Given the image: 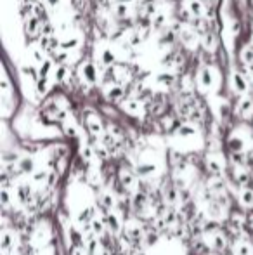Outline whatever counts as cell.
Here are the masks:
<instances>
[{
	"mask_svg": "<svg viewBox=\"0 0 253 255\" xmlns=\"http://www.w3.org/2000/svg\"><path fill=\"white\" fill-rule=\"evenodd\" d=\"M123 235L130 239L134 245H143L144 238H146V227L141 220L137 219H128L125 220V226H123Z\"/></svg>",
	"mask_w": 253,
	"mask_h": 255,
	"instance_id": "6da1fadb",
	"label": "cell"
},
{
	"mask_svg": "<svg viewBox=\"0 0 253 255\" xmlns=\"http://www.w3.org/2000/svg\"><path fill=\"white\" fill-rule=\"evenodd\" d=\"M103 219H104V224H106L108 233H109V235L120 236L123 233V226H125V222H123V219H122V216L118 214V210L104 212Z\"/></svg>",
	"mask_w": 253,
	"mask_h": 255,
	"instance_id": "7a4b0ae2",
	"label": "cell"
},
{
	"mask_svg": "<svg viewBox=\"0 0 253 255\" xmlns=\"http://www.w3.org/2000/svg\"><path fill=\"white\" fill-rule=\"evenodd\" d=\"M116 179H118V182L122 184L130 195H134V193L137 191V187H139L137 186V176H135V172L130 170L128 167L120 168L118 174H116Z\"/></svg>",
	"mask_w": 253,
	"mask_h": 255,
	"instance_id": "3957f363",
	"label": "cell"
},
{
	"mask_svg": "<svg viewBox=\"0 0 253 255\" xmlns=\"http://www.w3.org/2000/svg\"><path fill=\"white\" fill-rule=\"evenodd\" d=\"M18 247V235L9 227L2 229V236H0V250L2 255H14V250Z\"/></svg>",
	"mask_w": 253,
	"mask_h": 255,
	"instance_id": "277c9868",
	"label": "cell"
},
{
	"mask_svg": "<svg viewBox=\"0 0 253 255\" xmlns=\"http://www.w3.org/2000/svg\"><path fill=\"white\" fill-rule=\"evenodd\" d=\"M99 208H103L104 212L118 210V196L113 193L111 187L99 191Z\"/></svg>",
	"mask_w": 253,
	"mask_h": 255,
	"instance_id": "5b68a950",
	"label": "cell"
},
{
	"mask_svg": "<svg viewBox=\"0 0 253 255\" xmlns=\"http://www.w3.org/2000/svg\"><path fill=\"white\" fill-rule=\"evenodd\" d=\"M134 172L135 176L141 177V179H151L160 172V167L154 162H141V164L135 165Z\"/></svg>",
	"mask_w": 253,
	"mask_h": 255,
	"instance_id": "8992f818",
	"label": "cell"
},
{
	"mask_svg": "<svg viewBox=\"0 0 253 255\" xmlns=\"http://www.w3.org/2000/svg\"><path fill=\"white\" fill-rule=\"evenodd\" d=\"M206 170L212 174V176H222V172L226 170V165H224V158H220V155H206L205 158Z\"/></svg>",
	"mask_w": 253,
	"mask_h": 255,
	"instance_id": "52a82bcc",
	"label": "cell"
},
{
	"mask_svg": "<svg viewBox=\"0 0 253 255\" xmlns=\"http://www.w3.org/2000/svg\"><path fill=\"white\" fill-rule=\"evenodd\" d=\"M233 255H253V243L246 238H236L231 245Z\"/></svg>",
	"mask_w": 253,
	"mask_h": 255,
	"instance_id": "ba28073f",
	"label": "cell"
},
{
	"mask_svg": "<svg viewBox=\"0 0 253 255\" xmlns=\"http://www.w3.org/2000/svg\"><path fill=\"white\" fill-rule=\"evenodd\" d=\"M87 128L92 134V137H95V139H103V136L106 134L103 122H101V118L97 115H87Z\"/></svg>",
	"mask_w": 253,
	"mask_h": 255,
	"instance_id": "9c48e42d",
	"label": "cell"
},
{
	"mask_svg": "<svg viewBox=\"0 0 253 255\" xmlns=\"http://www.w3.org/2000/svg\"><path fill=\"white\" fill-rule=\"evenodd\" d=\"M227 146H229L233 155H239L246 149V139L243 136H239L237 132H234L233 136L227 139Z\"/></svg>",
	"mask_w": 253,
	"mask_h": 255,
	"instance_id": "30bf717a",
	"label": "cell"
},
{
	"mask_svg": "<svg viewBox=\"0 0 253 255\" xmlns=\"http://www.w3.org/2000/svg\"><path fill=\"white\" fill-rule=\"evenodd\" d=\"M18 168H19V174L32 176L33 172L36 170V160L33 158L32 155H23V158H21L19 164H18Z\"/></svg>",
	"mask_w": 253,
	"mask_h": 255,
	"instance_id": "8fae6325",
	"label": "cell"
},
{
	"mask_svg": "<svg viewBox=\"0 0 253 255\" xmlns=\"http://www.w3.org/2000/svg\"><path fill=\"white\" fill-rule=\"evenodd\" d=\"M199 85H201V89H205V91H210V89H214L215 85V72L212 68H203L201 72H199Z\"/></svg>",
	"mask_w": 253,
	"mask_h": 255,
	"instance_id": "7c38bea8",
	"label": "cell"
},
{
	"mask_svg": "<svg viewBox=\"0 0 253 255\" xmlns=\"http://www.w3.org/2000/svg\"><path fill=\"white\" fill-rule=\"evenodd\" d=\"M122 108L123 111L132 116H141L144 113V106L139 99H126L125 103L122 104Z\"/></svg>",
	"mask_w": 253,
	"mask_h": 255,
	"instance_id": "4fadbf2b",
	"label": "cell"
},
{
	"mask_svg": "<svg viewBox=\"0 0 253 255\" xmlns=\"http://www.w3.org/2000/svg\"><path fill=\"white\" fill-rule=\"evenodd\" d=\"M237 115L241 116V118H250L253 115V99L248 96H245L239 104H237Z\"/></svg>",
	"mask_w": 253,
	"mask_h": 255,
	"instance_id": "5bb4252c",
	"label": "cell"
},
{
	"mask_svg": "<svg viewBox=\"0 0 253 255\" xmlns=\"http://www.w3.org/2000/svg\"><path fill=\"white\" fill-rule=\"evenodd\" d=\"M47 179H49V170L47 168H36L33 172L32 176H30V181H32L33 186H47Z\"/></svg>",
	"mask_w": 253,
	"mask_h": 255,
	"instance_id": "9a60e30c",
	"label": "cell"
},
{
	"mask_svg": "<svg viewBox=\"0 0 253 255\" xmlns=\"http://www.w3.org/2000/svg\"><path fill=\"white\" fill-rule=\"evenodd\" d=\"M231 84H233V89L236 94H246L248 92V82L245 80V76L239 75V73H234L233 75V80H231Z\"/></svg>",
	"mask_w": 253,
	"mask_h": 255,
	"instance_id": "2e32d148",
	"label": "cell"
},
{
	"mask_svg": "<svg viewBox=\"0 0 253 255\" xmlns=\"http://www.w3.org/2000/svg\"><path fill=\"white\" fill-rule=\"evenodd\" d=\"M237 201L243 208H253V191L248 187H243L237 196Z\"/></svg>",
	"mask_w": 253,
	"mask_h": 255,
	"instance_id": "e0dca14e",
	"label": "cell"
},
{
	"mask_svg": "<svg viewBox=\"0 0 253 255\" xmlns=\"http://www.w3.org/2000/svg\"><path fill=\"white\" fill-rule=\"evenodd\" d=\"M196 134H198V128L189 124H182L181 127H177V130H175V136L182 137V139H189V137H194Z\"/></svg>",
	"mask_w": 253,
	"mask_h": 255,
	"instance_id": "ac0fdd59",
	"label": "cell"
},
{
	"mask_svg": "<svg viewBox=\"0 0 253 255\" xmlns=\"http://www.w3.org/2000/svg\"><path fill=\"white\" fill-rule=\"evenodd\" d=\"M82 76H83V80L85 82H89V84H94L95 80H97V73H95V66L94 64H90V63H85V64H82Z\"/></svg>",
	"mask_w": 253,
	"mask_h": 255,
	"instance_id": "d6986e66",
	"label": "cell"
},
{
	"mask_svg": "<svg viewBox=\"0 0 253 255\" xmlns=\"http://www.w3.org/2000/svg\"><path fill=\"white\" fill-rule=\"evenodd\" d=\"M0 203H2L4 212H7V208L14 203V193H12V189L2 187V191H0Z\"/></svg>",
	"mask_w": 253,
	"mask_h": 255,
	"instance_id": "ffe728a7",
	"label": "cell"
},
{
	"mask_svg": "<svg viewBox=\"0 0 253 255\" xmlns=\"http://www.w3.org/2000/svg\"><path fill=\"white\" fill-rule=\"evenodd\" d=\"M187 9H189V12L194 18H201L205 14V5H203L201 0H189L187 2Z\"/></svg>",
	"mask_w": 253,
	"mask_h": 255,
	"instance_id": "44dd1931",
	"label": "cell"
},
{
	"mask_svg": "<svg viewBox=\"0 0 253 255\" xmlns=\"http://www.w3.org/2000/svg\"><path fill=\"white\" fill-rule=\"evenodd\" d=\"M92 147H94V153H95V156L99 160H108L111 156V153H109V149H108L106 146H104L103 143H94L92 144Z\"/></svg>",
	"mask_w": 253,
	"mask_h": 255,
	"instance_id": "7402d4cb",
	"label": "cell"
},
{
	"mask_svg": "<svg viewBox=\"0 0 253 255\" xmlns=\"http://www.w3.org/2000/svg\"><path fill=\"white\" fill-rule=\"evenodd\" d=\"M80 45V38L78 36H68V38L61 40L59 47L63 49V51H73V49H76Z\"/></svg>",
	"mask_w": 253,
	"mask_h": 255,
	"instance_id": "603a6c76",
	"label": "cell"
},
{
	"mask_svg": "<svg viewBox=\"0 0 253 255\" xmlns=\"http://www.w3.org/2000/svg\"><path fill=\"white\" fill-rule=\"evenodd\" d=\"M181 38L184 40V44L189 45V47L196 45V33H194L193 30H189V28L181 30Z\"/></svg>",
	"mask_w": 253,
	"mask_h": 255,
	"instance_id": "cb8c5ba5",
	"label": "cell"
},
{
	"mask_svg": "<svg viewBox=\"0 0 253 255\" xmlns=\"http://www.w3.org/2000/svg\"><path fill=\"white\" fill-rule=\"evenodd\" d=\"M106 97L109 101H118L123 97V89L120 85H113V87L106 89Z\"/></svg>",
	"mask_w": 253,
	"mask_h": 255,
	"instance_id": "d4e9b609",
	"label": "cell"
},
{
	"mask_svg": "<svg viewBox=\"0 0 253 255\" xmlns=\"http://www.w3.org/2000/svg\"><path fill=\"white\" fill-rule=\"evenodd\" d=\"M64 134H66L68 137H72V139H76V137L80 136V130H78V127H76L75 124H73V122H70V120H68V122H64Z\"/></svg>",
	"mask_w": 253,
	"mask_h": 255,
	"instance_id": "484cf974",
	"label": "cell"
},
{
	"mask_svg": "<svg viewBox=\"0 0 253 255\" xmlns=\"http://www.w3.org/2000/svg\"><path fill=\"white\" fill-rule=\"evenodd\" d=\"M101 63H103L104 66H111V64L115 63V54H113V51L104 49V51L101 52Z\"/></svg>",
	"mask_w": 253,
	"mask_h": 255,
	"instance_id": "4316f807",
	"label": "cell"
},
{
	"mask_svg": "<svg viewBox=\"0 0 253 255\" xmlns=\"http://www.w3.org/2000/svg\"><path fill=\"white\" fill-rule=\"evenodd\" d=\"M47 91H49V78L38 76V80H36V92L38 94H45Z\"/></svg>",
	"mask_w": 253,
	"mask_h": 255,
	"instance_id": "83f0119b",
	"label": "cell"
},
{
	"mask_svg": "<svg viewBox=\"0 0 253 255\" xmlns=\"http://www.w3.org/2000/svg\"><path fill=\"white\" fill-rule=\"evenodd\" d=\"M241 59H243V63H246V64H253V47L252 45H248V47L243 49Z\"/></svg>",
	"mask_w": 253,
	"mask_h": 255,
	"instance_id": "f1b7e54d",
	"label": "cell"
},
{
	"mask_svg": "<svg viewBox=\"0 0 253 255\" xmlns=\"http://www.w3.org/2000/svg\"><path fill=\"white\" fill-rule=\"evenodd\" d=\"M51 72H52V61L51 59H45L44 63H42V66H40V76L47 78Z\"/></svg>",
	"mask_w": 253,
	"mask_h": 255,
	"instance_id": "f546056e",
	"label": "cell"
},
{
	"mask_svg": "<svg viewBox=\"0 0 253 255\" xmlns=\"http://www.w3.org/2000/svg\"><path fill=\"white\" fill-rule=\"evenodd\" d=\"M158 82L166 85V87H170V85L174 84V75H172V73H162V75L158 76Z\"/></svg>",
	"mask_w": 253,
	"mask_h": 255,
	"instance_id": "4dcf8cb0",
	"label": "cell"
},
{
	"mask_svg": "<svg viewBox=\"0 0 253 255\" xmlns=\"http://www.w3.org/2000/svg\"><path fill=\"white\" fill-rule=\"evenodd\" d=\"M38 19L36 18H30V21H28V24H26V30H28V33L30 35H33V33H36V30H38Z\"/></svg>",
	"mask_w": 253,
	"mask_h": 255,
	"instance_id": "1f68e13d",
	"label": "cell"
},
{
	"mask_svg": "<svg viewBox=\"0 0 253 255\" xmlns=\"http://www.w3.org/2000/svg\"><path fill=\"white\" fill-rule=\"evenodd\" d=\"M116 16L118 18H125L126 14H128V5L123 4V2H120V4H116Z\"/></svg>",
	"mask_w": 253,
	"mask_h": 255,
	"instance_id": "d6a6232c",
	"label": "cell"
},
{
	"mask_svg": "<svg viewBox=\"0 0 253 255\" xmlns=\"http://www.w3.org/2000/svg\"><path fill=\"white\" fill-rule=\"evenodd\" d=\"M33 59H35V63L42 64L45 59H47V57H45V54H44L42 49H33Z\"/></svg>",
	"mask_w": 253,
	"mask_h": 255,
	"instance_id": "836d02e7",
	"label": "cell"
},
{
	"mask_svg": "<svg viewBox=\"0 0 253 255\" xmlns=\"http://www.w3.org/2000/svg\"><path fill=\"white\" fill-rule=\"evenodd\" d=\"M66 75H68L66 66H59L57 72H55V80H57V82H64V80H66Z\"/></svg>",
	"mask_w": 253,
	"mask_h": 255,
	"instance_id": "e575fe53",
	"label": "cell"
},
{
	"mask_svg": "<svg viewBox=\"0 0 253 255\" xmlns=\"http://www.w3.org/2000/svg\"><path fill=\"white\" fill-rule=\"evenodd\" d=\"M163 23H165V14H163V12H158V14L154 16V19H153L154 28H162Z\"/></svg>",
	"mask_w": 253,
	"mask_h": 255,
	"instance_id": "d590c367",
	"label": "cell"
},
{
	"mask_svg": "<svg viewBox=\"0 0 253 255\" xmlns=\"http://www.w3.org/2000/svg\"><path fill=\"white\" fill-rule=\"evenodd\" d=\"M203 44H205L206 49H214V44H215L214 35H212V33H206L205 38H203Z\"/></svg>",
	"mask_w": 253,
	"mask_h": 255,
	"instance_id": "8d00e7d4",
	"label": "cell"
},
{
	"mask_svg": "<svg viewBox=\"0 0 253 255\" xmlns=\"http://www.w3.org/2000/svg\"><path fill=\"white\" fill-rule=\"evenodd\" d=\"M227 116H229V106H227L226 103L220 104V118L222 120H226Z\"/></svg>",
	"mask_w": 253,
	"mask_h": 255,
	"instance_id": "74e56055",
	"label": "cell"
},
{
	"mask_svg": "<svg viewBox=\"0 0 253 255\" xmlns=\"http://www.w3.org/2000/svg\"><path fill=\"white\" fill-rule=\"evenodd\" d=\"M128 42H130V45H139L141 44V35H139V33H132Z\"/></svg>",
	"mask_w": 253,
	"mask_h": 255,
	"instance_id": "f35d334b",
	"label": "cell"
},
{
	"mask_svg": "<svg viewBox=\"0 0 253 255\" xmlns=\"http://www.w3.org/2000/svg\"><path fill=\"white\" fill-rule=\"evenodd\" d=\"M59 4H61V0H47V5H49V7H52V9L57 7Z\"/></svg>",
	"mask_w": 253,
	"mask_h": 255,
	"instance_id": "ab89813d",
	"label": "cell"
},
{
	"mask_svg": "<svg viewBox=\"0 0 253 255\" xmlns=\"http://www.w3.org/2000/svg\"><path fill=\"white\" fill-rule=\"evenodd\" d=\"M51 30H52V28H51V26H49V23H47V26H45V28H44V32H45V33H51Z\"/></svg>",
	"mask_w": 253,
	"mask_h": 255,
	"instance_id": "60d3db41",
	"label": "cell"
}]
</instances>
